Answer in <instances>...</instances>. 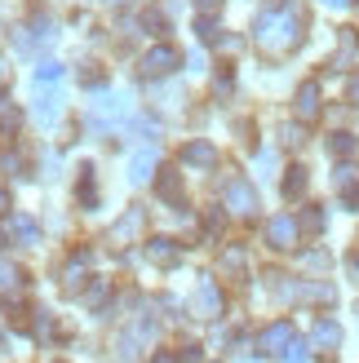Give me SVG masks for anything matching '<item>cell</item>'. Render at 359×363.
Returning <instances> with one entry per match:
<instances>
[{"label": "cell", "instance_id": "1", "mask_svg": "<svg viewBox=\"0 0 359 363\" xmlns=\"http://www.w3.org/2000/svg\"><path fill=\"white\" fill-rule=\"evenodd\" d=\"M253 40L266 58H284V53H293L302 45V9L297 0H280L271 5L258 23H253Z\"/></svg>", "mask_w": 359, "mask_h": 363}, {"label": "cell", "instance_id": "2", "mask_svg": "<svg viewBox=\"0 0 359 363\" xmlns=\"http://www.w3.org/2000/svg\"><path fill=\"white\" fill-rule=\"evenodd\" d=\"M222 199H226V208L236 213V217H253V213H258V191L248 186L244 177H231L226 191H222Z\"/></svg>", "mask_w": 359, "mask_h": 363}, {"label": "cell", "instance_id": "3", "mask_svg": "<svg viewBox=\"0 0 359 363\" xmlns=\"http://www.w3.org/2000/svg\"><path fill=\"white\" fill-rule=\"evenodd\" d=\"M297 235H302V226H297V217H289V213H280V217L266 222V244L280 248V252L297 248Z\"/></svg>", "mask_w": 359, "mask_h": 363}, {"label": "cell", "instance_id": "4", "mask_svg": "<svg viewBox=\"0 0 359 363\" xmlns=\"http://www.w3.org/2000/svg\"><path fill=\"white\" fill-rule=\"evenodd\" d=\"M177 62H182V58H177V49H173V45H155L147 58H142V76H169Z\"/></svg>", "mask_w": 359, "mask_h": 363}, {"label": "cell", "instance_id": "5", "mask_svg": "<svg viewBox=\"0 0 359 363\" xmlns=\"http://www.w3.org/2000/svg\"><path fill=\"white\" fill-rule=\"evenodd\" d=\"M195 315H204V319H213V315H222V293H218V284L213 279H204L200 288H195Z\"/></svg>", "mask_w": 359, "mask_h": 363}, {"label": "cell", "instance_id": "6", "mask_svg": "<svg viewBox=\"0 0 359 363\" xmlns=\"http://www.w3.org/2000/svg\"><path fill=\"white\" fill-rule=\"evenodd\" d=\"M289 341H293V323H289V319H280V323H271V328L258 337V350H262V354H275V350L289 346Z\"/></svg>", "mask_w": 359, "mask_h": 363}, {"label": "cell", "instance_id": "7", "mask_svg": "<svg viewBox=\"0 0 359 363\" xmlns=\"http://www.w3.org/2000/svg\"><path fill=\"white\" fill-rule=\"evenodd\" d=\"M182 164H191V169H213V164H218V151H213L209 142H187V147H182Z\"/></svg>", "mask_w": 359, "mask_h": 363}, {"label": "cell", "instance_id": "8", "mask_svg": "<svg viewBox=\"0 0 359 363\" xmlns=\"http://www.w3.org/2000/svg\"><path fill=\"white\" fill-rule=\"evenodd\" d=\"M142 226H147V208H129V213H124V222H116L111 240H116V244H124V240H133Z\"/></svg>", "mask_w": 359, "mask_h": 363}, {"label": "cell", "instance_id": "9", "mask_svg": "<svg viewBox=\"0 0 359 363\" xmlns=\"http://www.w3.org/2000/svg\"><path fill=\"white\" fill-rule=\"evenodd\" d=\"M337 341H342V328H337L333 319H319L315 328H311V346H315V350H333Z\"/></svg>", "mask_w": 359, "mask_h": 363}, {"label": "cell", "instance_id": "10", "mask_svg": "<svg viewBox=\"0 0 359 363\" xmlns=\"http://www.w3.org/2000/svg\"><path fill=\"white\" fill-rule=\"evenodd\" d=\"M297 116L302 120H315L319 116V84H302L297 89Z\"/></svg>", "mask_w": 359, "mask_h": 363}, {"label": "cell", "instance_id": "11", "mask_svg": "<svg viewBox=\"0 0 359 363\" xmlns=\"http://www.w3.org/2000/svg\"><path fill=\"white\" fill-rule=\"evenodd\" d=\"M155 191H160V199H169V204H182V177H177L173 169H165V173H160Z\"/></svg>", "mask_w": 359, "mask_h": 363}, {"label": "cell", "instance_id": "12", "mask_svg": "<svg viewBox=\"0 0 359 363\" xmlns=\"http://www.w3.org/2000/svg\"><path fill=\"white\" fill-rule=\"evenodd\" d=\"M306 182H311V173L306 169H289V177H284V199H302V195H306Z\"/></svg>", "mask_w": 359, "mask_h": 363}, {"label": "cell", "instance_id": "13", "mask_svg": "<svg viewBox=\"0 0 359 363\" xmlns=\"http://www.w3.org/2000/svg\"><path fill=\"white\" fill-rule=\"evenodd\" d=\"M147 252H151V262H155V266H173L177 257H182L173 240H151V248H147Z\"/></svg>", "mask_w": 359, "mask_h": 363}, {"label": "cell", "instance_id": "14", "mask_svg": "<svg viewBox=\"0 0 359 363\" xmlns=\"http://www.w3.org/2000/svg\"><path fill=\"white\" fill-rule=\"evenodd\" d=\"M13 235H18V240H23L27 248H31V244H40V226H35L31 217H23V213L13 217Z\"/></svg>", "mask_w": 359, "mask_h": 363}, {"label": "cell", "instance_id": "15", "mask_svg": "<svg viewBox=\"0 0 359 363\" xmlns=\"http://www.w3.org/2000/svg\"><path fill=\"white\" fill-rule=\"evenodd\" d=\"M151 169H155V151H138L133 164H129V177L142 182V177H151Z\"/></svg>", "mask_w": 359, "mask_h": 363}, {"label": "cell", "instance_id": "16", "mask_svg": "<svg viewBox=\"0 0 359 363\" xmlns=\"http://www.w3.org/2000/svg\"><path fill=\"white\" fill-rule=\"evenodd\" d=\"M76 195H80V204H89V208H94V204H98V186H94V169H84V177H80V186H76Z\"/></svg>", "mask_w": 359, "mask_h": 363}, {"label": "cell", "instance_id": "17", "mask_svg": "<svg viewBox=\"0 0 359 363\" xmlns=\"http://www.w3.org/2000/svg\"><path fill=\"white\" fill-rule=\"evenodd\" d=\"M222 270H226V275H244V252L240 248H226L222 252Z\"/></svg>", "mask_w": 359, "mask_h": 363}, {"label": "cell", "instance_id": "18", "mask_svg": "<svg viewBox=\"0 0 359 363\" xmlns=\"http://www.w3.org/2000/svg\"><path fill=\"white\" fill-rule=\"evenodd\" d=\"M306 350H311L306 341H297V337H293L289 346H284V363H306Z\"/></svg>", "mask_w": 359, "mask_h": 363}, {"label": "cell", "instance_id": "19", "mask_svg": "<svg viewBox=\"0 0 359 363\" xmlns=\"http://www.w3.org/2000/svg\"><path fill=\"white\" fill-rule=\"evenodd\" d=\"M328 151H333V155H350V151H355V138H350V133H333V138H328Z\"/></svg>", "mask_w": 359, "mask_h": 363}, {"label": "cell", "instance_id": "20", "mask_svg": "<svg viewBox=\"0 0 359 363\" xmlns=\"http://www.w3.org/2000/svg\"><path fill=\"white\" fill-rule=\"evenodd\" d=\"M302 297H311V301H333V288H328V284H311V288H302Z\"/></svg>", "mask_w": 359, "mask_h": 363}, {"label": "cell", "instance_id": "21", "mask_svg": "<svg viewBox=\"0 0 359 363\" xmlns=\"http://www.w3.org/2000/svg\"><path fill=\"white\" fill-rule=\"evenodd\" d=\"M319 5H324V9H333V13H346V9L355 5V0H319Z\"/></svg>", "mask_w": 359, "mask_h": 363}, {"label": "cell", "instance_id": "22", "mask_svg": "<svg viewBox=\"0 0 359 363\" xmlns=\"http://www.w3.org/2000/svg\"><path fill=\"white\" fill-rule=\"evenodd\" d=\"M306 226H311V230H324V213L311 208V213H306Z\"/></svg>", "mask_w": 359, "mask_h": 363}, {"label": "cell", "instance_id": "23", "mask_svg": "<svg viewBox=\"0 0 359 363\" xmlns=\"http://www.w3.org/2000/svg\"><path fill=\"white\" fill-rule=\"evenodd\" d=\"M195 9H200V13H218L222 0H195Z\"/></svg>", "mask_w": 359, "mask_h": 363}, {"label": "cell", "instance_id": "24", "mask_svg": "<svg viewBox=\"0 0 359 363\" xmlns=\"http://www.w3.org/2000/svg\"><path fill=\"white\" fill-rule=\"evenodd\" d=\"M342 195H346V204H350V208H359V182H355V186H346Z\"/></svg>", "mask_w": 359, "mask_h": 363}, {"label": "cell", "instance_id": "25", "mask_svg": "<svg viewBox=\"0 0 359 363\" xmlns=\"http://www.w3.org/2000/svg\"><path fill=\"white\" fill-rule=\"evenodd\" d=\"M346 270H350V279L359 284V257H350V262H346Z\"/></svg>", "mask_w": 359, "mask_h": 363}, {"label": "cell", "instance_id": "26", "mask_svg": "<svg viewBox=\"0 0 359 363\" xmlns=\"http://www.w3.org/2000/svg\"><path fill=\"white\" fill-rule=\"evenodd\" d=\"M0 213H9V191L0 186Z\"/></svg>", "mask_w": 359, "mask_h": 363}, {"label": "cell", "instance_id": "27", "mask_svg": "<svg viewBox=\"0 0 359 363\" xmlns=\"http://www.w3.org/2000/svg\"><path fill=\"white\" fill-rule=\"evenodd\" d=\"M350 102H355V106H359V76H355V80H350Z\"/></svg>", "mask_w": 359, "mask_h": 363}, {"label": "cell", "instance_id": "28", "mask_svg": "<svg viewBox=\"0 0 359 363\" xmlns=\"http://www.w3.org/2000/svg\"><path fill=\"white\" fill-rule=\"evenodd\" d=\"M151 363H177V359H173V354H155Z\"/></svg>", "mask_w": 359, "mask_h": 363}, {"label": "cell", "instance_id": "29", "mask_svg": "<svg viewBox=\"0 0 359 363\" xmlns=\"http://www.w3.org/2000/svg\"><path fill=\"white\" fill-rule=\"evenodd\" d=\"M106 5H124V0H106Z\"/></svg>", "mask_w": 359, "mask_h": 363}]
</instances>
